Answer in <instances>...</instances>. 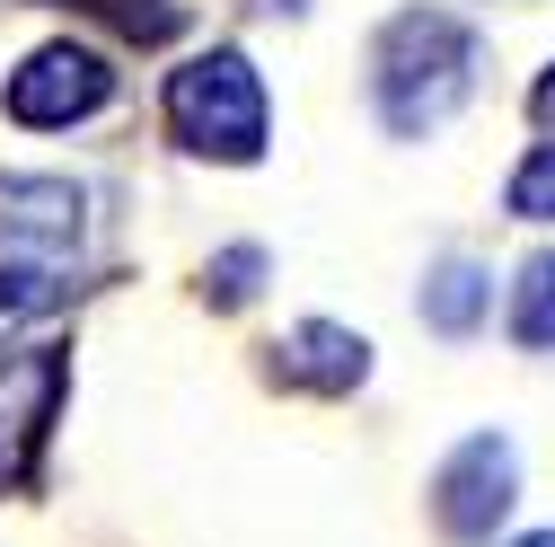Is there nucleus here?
I'll use <instances>...</instances> for the list:
<instances>
[{
  "label": "nucleus",
  "mask_w": 555,
  "mask_h": 547,
  "mask_svg": "<svg viewBox=\"0 0 555 547\" xmlns=\"http://www.w3.org/2000/svg\"><path fill=\"white\" fill-rule=\"evenodd\" d=\"M89 247V194L72 177H0V345L62 309Z\"/></svg>",
  "instance_id": "obj_1"
},
{
  "label": "nucleus",
  "mask_w": 555,
  "mask_h": 547,
  "mask_svg": "<svg viewBox=\"0 0 555 547\" xmlns=\"http://www.w3.org/2000/svg\"><path fill=\"white\" fill-rule=\"evenodd\" d=\"M476 80V27L450 18V10H397L371 44V89H379V124L397 132V142H414V132H433L459 115Z\"/></svg>",
  "instance_id": "obj_2"
},
{
  "label": "nucleus",
  "mask_w": 555,
  "mask_h": 547,
  "mask_svg": "<svg viewBox=\"0 0 555 547\" xmlns=\"http://www.w3.org/2000/svg\"><path fill=\"white\" fill-rule=\"evenodd\" d=\"M168 132L194 160H256L264 151V89H256L238 44H212L185 72H168Z\"/></svg>",
  "instance_id": "obj_3"
},
{
  "label": "nucleus",
  "mask_w": 555,
  "mask_h": 547,
  "mask_svg": "<svg viewBox=\"0 0 555 547\" xmlns=\"http://www.w3.org/2000/svg\"><path fill=\"white\" fill-rule=\"evenodd\" d=\"M62 389H72V345H27L0 362V495H27L53 416H62Z\"/></svg>",
  "instance_id": "obj_4"
},
{
  "label": "nucleus",
  "mask_w": 555,
  "mask_h": 547,
  "mask_svg": "<svg viewBox=\"0 0 555 547\" xmlns=\"http://www.w3.org/2000/svg\"><path fill=\"white\" fill-rule=\"evenodd\" d=\"M512 495H520V459H512L503 433H467L441 459V476H433V512H441L450 538H494V521L512 512Z\"/></svg>",
  "instance_id": "obj_5"
},
{
  "label": "nucleus",
  "mask_w": 555,
  "mask_h": 547,
  "mask_svg": "<svg viewBox=\"0 0 555 547\" xmlns=\"http://www.w3.org/2000/svg\"><path fill=\"white\" fill-rule=\"evenodd\" d=\"M106 98H115V72H106L89 44H44V53H27L18 72H10V115L36 124V132H53V124H89Z\"/></svg>",
  "instance_id": "obj_6"
},
{
  "label": "nucleus",
  "mask_w": 555,
  "mask_h": 547,
  "mask_svg": "<svg viewBox=\"0 0 555 547\" xmlns=\"http://www.w3.org/2000/svg\"><path fill=\"white\" fill-rule=\"evenodd\" d=\"M273 354H283V380L292 389H318V397H344V389L371 380V345H362L353 327H326V318H300Z\"/></svg>",
  "instance_id": "obj_7"
},
{
  "label": "nucleus",
  "mask_w": 555,
  "mask_h": 547,
  "mask_svg": "<svg viewBox=\"0 0 555 547\" xmlns=\"http://www.w3.org/2000/svg\"><path fill=\"white\" fill-rule=\"evenodd\" d=\"M485 309H494V283H485V265H467V256H450L433 283H424V318H433L441 335H467Z\"/></svg>",
  "instance_id": "obj_8"
},
{
  "label": "nucleus",
  "mask_w": 555,
  "mask_h": 547,
  "mask_svg": "<svg viewBox=\"0 0 555 547\" xmlns=\"http://www.w3.org/2000/svg\"><path fill=\"white\" fill-rule=\"evenodd\" d=\"M512 335L538 345V354L555 345V247L520 265V283H512Z\"/></svg>",
  "instance_id": "obj_9"
},
{
  "label": "nucleus",
  "mask_w": 555,
  "mask_h": 547,
  "mask_svg": "<svg viewBox=\"0 0 555 547\" xmlns=\"http://www.w3.org/2000/svg\"><path fill=\"white\" fill-rule=\"evenodd\" d=\"M512 213H520V221H555V142H538V151L512 168Z\"/></svg>",
  "instance_id": "obj_10"
},
{
  "label": "nucleus",
  "mask_w": 555,
  "mask_h": 547,
  "mask_svg": "<svg viewBox=\"0 0 555 547\" xmlns=\"http://www.w3.org/2000/svg\"><path fill=\"white\" fill-rule=\"evenodd\" d=\"M256 274H264V247H230V256L212 265V301H221V309L247 301V292H256Z\"/></svg>",
  "instance_id": "obj_11"
},
{
  "label": "nucleus",
  "mask_w": 555,
  "mask_h": 547,
  "mask_svg": "<svg viewBox=\"0 0 555 547\" xmlns=\"http://www.w3.org/2000/svg\"><path fill=\"white\" fill-rule=\"evenodd\" d=\"M529 115H538V124H555V72H546V80L529 89Z\"/></svg>",
  "instance_id": "obj_12"
},
{
  "label": "nucleus",
  "mask_w": 555,
  "mask_h": 547,
  "mask_svg": "<svg viewBox=\"0 0 555 547\" xmlns=\"http://www.w3.org/2000/svg\"><path fill=\"white\" fill-rule=\"evenodd\" d=\"M520 547H555V530H538V538H520Z\"/></svg>",
  "instance_id": "obj_13"
}]
</instances>
